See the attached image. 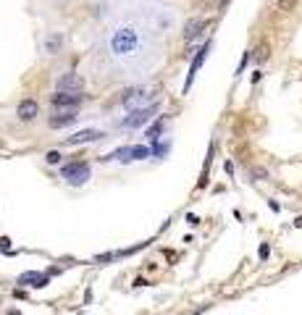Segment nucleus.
<instances>
[{"mask_svg":"<svg viewBox=\"0 0 302 315\" xmlns=\"http://www.w3.org/2000/svg\"><path fill=\"white\" fill-rule=\"evenodd\" d=\"M205 29H207V18H200V16L190 18L187 24H184V42H192V40H197V37H200Z\"/></svg>","mask_w":302,"mask_h":315,"instance_id":"8","label":"nucleus"},{"mask_svg":"<svg viewBox=\"0 0 302 315\" xmlns=\"http://www.w3.org/2000/svg\"><path fill=\"white\" fill-rule=\"evenodd\" d=\"M50 103L58 110H74L84 103V95L82 92H55V95H50Z\"/></svg>","mask_w":302,"mask_h":315,"instance_id":"4","label":"nucleus"},{"mask_svg":"<svg viewBox=\"0 0 302 315\" xmlns=\"http://www.w3.org/2000/svg\"><path fill=\"white\" fill-rule=\"evenodd\" d=\"M268 255H271V247L268 244H260V260H266Z\"/></svg>","mask_w":302,"mask_h":315,"instance_id":"21","label":"nucleus"},{"mask_svg":"<svg viewBox=\"0 0 302 315\" xmlns=\"http://www.w3.org/2000/svg\"><path fill=\"white\" fill-rule=\"evenodd\" d=\"M55 87H58V92H82L84 82H82V76H79V74H74V71H66L63 76H58Z\"/></svg>","mask_w":302,"mask_h":315,"instance_id":"6","label":"nucleus"},{"mask_svg":"<svg viewBox=\"0 0 302 315\" xmlns=\"http://www.w3.org/2000/svg\"><path fill=\"white\" fill-rule=\"evenodd\" d=\"M153 152H155L158 158H163V155L168 152V145H163V142H155V147H153Z\"/></svg>","mask_w":302,"mask_h":315,"instance_id":"20","label":"nucleus"},{"mask_svg":"<svg viewBox=\"0 0 302 315\" xmlns=\"http://www.w3.org/2000/svg\"><path fill=\"white\" fill-rule=\"evenodd\" d=\"M121 105L129 110V113L142 110V108H150L153 105V92H147V89H142V87H134V89H129V92L121 97Z\"/></svg>","mask_w":302,"mask_h":315,"instance_id":"2","label":"nucleus"},{"mask_svg":"<svg viewBox=\"0 0 302 315\" xmlns=\"http://www.w3.org/2000/svg\"><path fill=\"white\" fill-rule=\"evenodd\" d=\"M103 137H105V131H100V129H82L74 137H68L66 145H87V142H98Z\"/></svg>","mask_w":302,"mask_h":315,"instance_id":"7","label":"nucleus"},{"mask_svg":"<svg viewBox=\"0 0 302 315\" xmlns=\"http://www.w3.org/2000/svg\"><path fill=\"white\" fill-rule=\"evenodd\" d=\"M105 161H131V147H119L110 155H105Z\"/></svg>","mask_w":302,"mask_h":315,"instance_id":"15","label":"nucleus"},{"mask_svg":"<svg viewBox=\"0 0 302 315\" xmlns=\"http://www.w3.org/2000/svg\"><path fill=\"white\" fill-rule=\"evenodd\" d=\"M276 8L281 13H292L297 8V0H276Z\"/></svg>","mask_w":302,"mask_h":315,"instance_id":"17","label":"nucleus"},{"mask_svg":"<svg viewBox=\"0 0 302 315\" xmlns=\"http://www.w3.org/2000/svg\"><path fill=\"white\" fill-rule=\"evenodd\" d=\"M63 179L68 184H74V187H79V184H87V179H89V163L87 161H74V163H68V166H63Z\"/></svg>","mask_w":302,"mask_h":315,"instance_id":"3","label":"nucleus"},{"mask_svg":"<svg viewBox=\"0 0 302 315\" xmlns=\"http://www.w3.org/2000/svg\"><path fill=\"white\" fill-rule=\"evenodd\" d=\"M48 124H50L53 129H66V126L77 124V116H74V110H63V113H53Z\"/></svg>","mask_w":302,"mask_h":315,"instance_id":"12","label":"nucleus"},{"mask_svg":"<svg viewBox=\"0 0 302 315\" xmlns=\"http://www.w3.org/2000/svg\"><path fill=\"white\" fill-rule=\"evenodd\" d=\"M294 226H297V229H302V218H297V221H294Z\"/></svg>","mask_w":302,"mask_h":315,"instance_id":"22","label":"nucleus"},{"mask_svg":"<svg viewBox=\"0 0 302 315\" xmlns=\"http://www.w3.org/2000/svg\"><path fill=\"white\" fill-rule=\"evenodd\" d=\"M226 3H229V0H221V8H226Z\"/></svg>","mask_w":302,"mask_h":315,"instance_id":"23","label":"nucleus"},{"mask_svg":"<svg viewBox=\"0 0 302 315\" xmlns=\"http://www.w3.org/2000/svg\"><path fill=\"white\" fill-rule=\"evenodd\" d=\"M37 113H40V103H37V100H29V97L21 100L18 108H16V116H18L21 121H34Z\"/></svg>","mask_w":302,"mask_h":315,"instance_id":"10","label":"nucleus"},{"mask_svg":"<svg viewBox=\"0 0 302 315\" xmlns=\"http://www.w3.org/2000/svg\"><path fill=\"white\" fill-rule=\"evenodd\" d=\"M45 161H48V163H50V166H58V163H61V161H63V155H61V152H58V150H50V152H48V155H45Z\"/></svg>","mask_w":302,"mask_h":315,"instance_id":"18","label":"nucleus"},{"mask_svg":"<svg viewBox=\"0 0 302 315\" xmlns=\"http://www.w3.org/2000/svg\"><path fill=\"white\" fill-rule=\"evenodd\" d=\"M155 110H158V105L153 103L150 108H142V110H134V113H129L124 121H121V126L124 129H142L147 121H150V116L155 113Z\"/></svg>","mask_w":302,"mask_h":315,"instance_id":"5","label":"nucleus"},{"mask_svg":"<svg viewBox=\"0 0 302 315\" xmlns=\"http://www.w3.org/2000/svg\"><path fill=\"white\" fill-rule=\"evenodd\" d=\"M207 50H211V42H205L202 48L197 50V55H195V61H192V66H190V76H187V82H184V92H187V89L192 87V82H195V76H197V71H200V66H202Z\"/></svg>","mask_w":302,"mask_h":315,"instance_id":"9","label":"nucleus"},{"mask_svg":"<svg viewBox=\"0 0 302 315\" xmlns=\"http://www.w3.org/2000/svg\"><path fill=\"white\" fill-rule=\"evenodd\" d=\"M266 58H268V45L263 42V45H260V48H258V50H255V61H258V63H263Z\"/></svg>","mask_w":302,"mask_h":315,"instance_id":"19","label":"nucleus"},{"mask_svg":"<svg viewBox=\"0 0 302 315\" xmlns=\"http://www.w3.org/2000/svg\"><path fill=\"white\" fill-rule=\"evenodd\" d=\"M61 48H63V34H58V32L48 34V40H45V50H48V53H58Z\"/></svg>","mask_w":302,"mask_h":315,"instance_id":"14","label":"nucleus"},{"mask_svg":"<svg viewBox=\"0 0 302 315\" xmlns=\"http://www.w3.org/2000/svg\"><path fill=\"white\" fill-rule=\"evenodd\" d=\"M139 45H142V40H139V29L131 27V24H124V27H119L110 34V50H113V55H119V58L137 55Z\"/></svg>","mask_w":302,"mask_h":315,"instance_id":"1","label":"nucleus"},{"mask_svg":"<svg viewBox=\"0 0 302 315\" xmlns=\"http://www.w3.org/2000/svg\"><path fill=\"white\" fill-rule=\"evenodd\" d=\"M163 129H166V121H163V119H158V121H155V124H153V126L145 131V137H147V140L155 145V142H160V134H163Z\"/></svg>","mask_w":302,"mask_h":315,"instance_id":"13","label":"nucleus"},{"mask_svg":"<svg viewBox=\"0 0 302 315\" xmlns=\"http://www.w3.org/2000/svg\"><path fill=\"white\" fill-rule=\"evenodd\" d=\"M18 284L21 286H37V289H42V286H48V276H42L37 271H27V273L18 276Z\"/></svg>","mask_w":302,"mask_h":315,"instance_id":"11","label":"nucleus"},{"mask_svg":"<svg viewBox=\"0 0 302 315\" xmlns=\"http://www.w3.org/2000/svg\"><path fill=\"white\" fill-rule=\"evenodd\" d=\"M150 147H145V145H134L131 147V161H145V158H150Z\"/></svg>","mask_w":302,"mask_h":315,"instance_id":"16","label":"nucleus"}]
</instances>
